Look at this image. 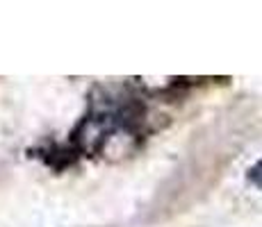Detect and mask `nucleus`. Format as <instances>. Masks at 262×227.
<instances>
[{
	"instance_id": "1",
	"label": "nucleus",
	"mask_w": 262,
	"mask_h": 227,
	"mask_svg": "<svg viewBox=\"0 0 262 227\" xmlns=\"http://www.w3.org/2000/svg\"><path fill=\"white\" fill-rule=\"evenodd\" d=\"M246 178H249L251 184H255L258 189H262V159L253 166V168H249V175H246Z\"/></svg>"
}]
</instances>
